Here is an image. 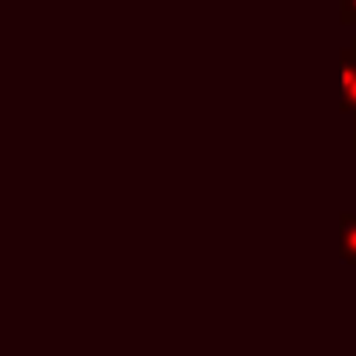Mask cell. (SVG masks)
I'll return each mask as SVG.
<instances>
[{
	"mask_svg": "<svg viewBox=\"0 0 356 356\" xmlns=\"http://www.w3.org/2000/svg\"><path fill=\"white\" fill-rule=\"evenodd\" d=\"M339 256L348 264H356V214H339Z\"/></svg>",
	"mask_w": 356,
	"mask_h": 356,
	"instance_id": "7a4b0ae2",
	"label": "cell"
},
{
	"mask_svg": "<svg viewBox=\"0 0 356 356\" xmlns=\"http://www.w3.org/2000/svg\"><path fill=\"white\" fill-rule=\"evenodd\" d=\"M339 67H342V97L339 111L356 117V50L348 44L339 50Z\"/></svg>",
	"mask_w": 356,
	"mask_h": 356,
	"instance_id": "6da1fadb",
	"label": "cell"
},
{
	"mask_svg": "<svg viewBox=\"0 0 356 356\" xmlns=\"http://www.w3.org/2000/svg\"><path fill=\"white\" fill-rule=\"evenodd\" d=\"M350 47H353V50H356V36H353V39H350Z\"/></svg>",
	"mask_w": 356,
	"mask_h": 356,
	"instance_id": "277c9868",
	"label": "cell"
},
{
	"mask_svg": "<svg viewBox=\"0 0 356 356\" xmlns=\"http://www.w3.org/2000/svg\"><path fill=\"white\" fill-rule=\"evenodd\" d=\"M339 19L342 25H356V0H339Z\"/></svg>",
	"mask_w": 356,
	"mask_h": 356,
	"instance_id": "3957f363",
	"label": "cell"
}]
</instances>
